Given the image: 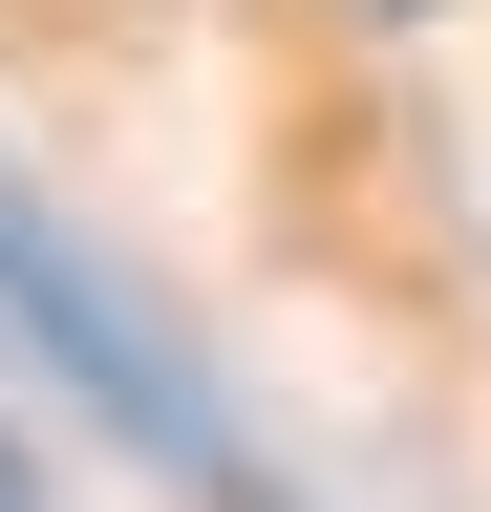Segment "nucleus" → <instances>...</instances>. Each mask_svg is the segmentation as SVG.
Instances as JSON below:
<instances>
[{
	"mask_svg": "<svg viewBox=\"0 0 491 512\" xmlns=\"http://www.w3.org/2000/svg\"><path fill=\"white\" fill-rule=\"evenodd\" d=\"M0 512H22V448H0Z\"/></svg>",
	"mask_w": 491,
	"mask_h": 512,
	"instance_id": "1",
	"label": "nucleus"
}]
</instances>
